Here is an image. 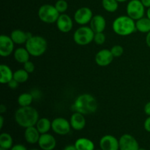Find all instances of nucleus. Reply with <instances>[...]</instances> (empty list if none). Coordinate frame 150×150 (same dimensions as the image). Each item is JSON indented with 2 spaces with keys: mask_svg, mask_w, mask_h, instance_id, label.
Segmentation results:
<instances>
[{
  "mask_svg": "<svg viewBox=\"0 0 150 150\" xmlns=\"http://www.w3.org/2000/svg\"><path fill=\"white\" fill-rule=\"evenodd\" d=\"M149 75H150V70H149Z\"/></svg>",
  "mask_w": 150,
  "mask_h": 150,
  "instance_id": "de8ad7c7",
  "label": "nucleus"
},
{
  "mask_svg": "<svg viewBox=\"0 0 150 150\" xmlns=\"http://www.w3.org/2000/svg\"><path fill=\"white\" fill-rule=\"evenodd\" d=\"M95 32L90 27L81 26L76 29L73 35V40L79 45H86L94 40Z\"/></svg>",
  "mask_w": 150,
  "mask_h": 150,
  "instance_id": "423d86ee",
  "label": "nucleus"
},
{
  "mask_svg": "<svg viewBox=\"0 0 150 150\" xmlns=\"http://www.w3.org/2000/svg\"><path fill=\"white\" fill-rule=\"evenodd\" d=\"M70 125L75 130H81L86 126V119L83 114L79 112H75L70 117Z\"/></svg>",
  "mask_w": 150,
  "mask_h": 150,
  "instance_id": "dca6fc26",
  "label": "nucleus"
},
{
  "mask_svg": "<svg viewBox=\"0 0 150 150\" xmlns=\"http://www.w3.org/2000/svg\"><path fill=\"white\" fill-rule=\"evenodd\" d=\"M100 147L102 150H120L119 140L115 136L105 135L100 140Z\"/></svg>",
  "mask_w": 150,
  "mask_h": 150,
  "instance_id": "f8f14e48",
  "label": "nucleus"
},
{
  "mask_svg": "<svg viewBox=\"0 0 150 150\" xmlns=\"http://www.w3.org/2000/svg\"><path fill=\"white\" fill-rule=\"evenodd\" d=\"M40 135L37 127L35 126H32V127H26L25 130L24 139L28 144H35L38 143Z\"/></svg>",
  "mask_w": 150,
  "mask_h": 150,
  "instance_id": "6ab92c4d",
  "label": "nucleus"
},
{
  "mask_svg": "<svg viewBox=\"0 0 150 150\" xmlns=\"http://www.w3.org/2000/svg\"><path fill=\"white\" fill-rule=\"evenodd\" d=\"M141 1L145 7H147V8L150 7V0H141Z\"/></svg>",
  "mask_w": 150,
  "mask_h": 150,
  "instance_id": "e433bc0d",
  "label": "nucleus"
},
{
  "mask_svg": "<svg viewBox=\"0 0 150 150\" xmlns=\"http://www.w3.org/2000/svg\"><path fill=\"white\" fill-rule=\"evenodd\" d=\"M32 35L30 32H25L21 29H15L10 34V38L16 44L26 43L28 39L32 38Z\"/></svg>",
  "mask_w": 150,
  "mask_h": 150,
  "instance_id": "a211bd4d",
  "label": "nucleus"
},
{
  "mask_svg": "<svg viewBox=\"0 0 150 150\" xmlns=\"http://www.w3.org/2000/svg\"><path fill=\"white\" fill-rule=\"evenodd\" d=\"M13 140L11 135L7 133H2L0 135V147L4 149H10L13 146Z\"/></svg>",
  "mask_w": 150,
  "mask_h": 150,
  "instance_id": "393cba45",
  "label": "nucleus"
},
{
  "mask_svg": "<svg viewBox=\"0 0 150 150\" xmlns=\"http://www.w3.org/2000/svg\"><path fill=\"white\" fill-rule=\"evenodd\" d=\"M144 127L146 131L150 133V116H149L145 120L144 123Z\"/></svg>",
  "mask_w": 150,
  "mask_h": 150,
  "instance_id": "72a5a7b5",
  "label": "nucleus"
},
{
  "mask_svg": "<svg viewBox=\"0 0 150 150\" xmlns=\"http://www.w3.org/2000/svg\"><path fill=\"white\" fill-rule=\"evenodd\" d=\"M63 150H77L75 145H67L64 148Z\"/></svg>",
  "mask_w": 150,
  "mask_h": 150,
  "instance_id": "4c0bfd02",
  "label": "nucleus"
},
{
  "mask_svg": "<svg viewBox=\"0 0 150 150\" xmlns=\"http://www.w3.org/2000/svg\"><path fill=\"white\" fill-rule=\"evenodd\" d=\"M18 83H19L18 82L16 81L15 79H12V80L10 81L7 84H8V86L10 88V89H16V88L18 86Z\"/></svg>",
  "mask_w": 150,
  "mask_h": 150,
  "instance_id": "473e14b6",
  "label": "nucleus"
},
{
  "mask_svg": "<svg viewBox=\"0 0 150 150\" xmlns=\"http://www.w3.org/2000/svg\"><path fill=\"white\" fill-rule=\"evenodd\" d=\"M10 150H27V149H26V147L24 145L18 144L13 145Z\"/></svg>",
  "mask_w": 150,
  "mask_h": 150,
  "instance_id": "f704fd0d",
  "label": "nucleus"
},
{
  "mask_svg": "<svg viewBox=\"0 0 150 150\" xmlns=\"http://www.w3.org/2000/svg\"><path fill=\"white\" fill-rule=\"evenodd\" d=\"M14 44L10 36L2 35L0 36V55L3 57H9L14 50Z\"/></svg>",
  "mask_w": 150,
  "mask_h": 150,
  "instance_id": "9b49d317",
  "label": "nucleus"
},
{
  "mask_svg": "<svg viewBox=\"0 0 150 150\" xmlns=\"http://www.w3.org/2000/svg\"><path fill=\"white\" fill-rule=\"evenodd\" d=\"M111 51L114 57H120L124 53V48L121 45H115L111 48Z\"/></svg>",
  "mask_w": 150,
  "mask_h": 150,
  "instance_id": "c756f323",
  "label": "nucleus"
},
{
  "mask_svg": "<svg viewBox=\"0 0 150 150\" xmlns=\"http://www.w3.org/2000/svg\"><path fill=\"white\" fill-rule=\"evenodd\" d=\"M106 26V21L103 16L101 15H96L92 17L90 21V28L95 33L103 32Z\"/></svg>",
  "mask_w": 150,
  "mask_h": 150,
  "instance_id": "f3484780",
  "label": "nucleus"
},
{
  "mask_svg": "<svg viewBox=\"0 0 150 150\" xmlns=\"http://www.w3.org/2000/svg\"><path fill=\"white\" fill-rule=\"evenodd\" d=\"M39 120L38 111L32 106L21 107L15 113V120L22 127H32L36 125Z\"/></svg>",
  "mask_w": 150,
  "mask_h": 150,
  "instance_id": "f257e3e1",
  "label": "nucleus"
},
{
  "mask_svg": "<svg viewBox=\"0 0 150 150\" xmlns=\"http://www.w3.org/2000/svg\"><path fill=\"white\" fill-rule=\"evenodd\" d=\"M13 79L18 82L19 83H25L29 79V73L24 69H19L13 73Z\"/></svg>",
  "mask_w": 150,
  "mask_h": 150,
  "instance_id": "cd10ccee",
  "label": "nucleus"
},
{
  "mask_svg": "<svg viewBox=\"0 0 150 150\" xmlns=\"http://www.w3.org/2000/svg\"><path fill=\"white\" fill-rule=\"evenodd\" d=\"M3 125H4V118L2 116H0V128H2Z\"/></svg>",
  "mask_w": 150,
  "mask_h": 150,
  "instance_id": "a19ab883",
  "label": "nucleus"
},
{
  "mask_svg": "<svg viewBox=\"0 0 150 150\" xmlns=\"http://www.w3.org/2000/svg\"><path fill=\"white\" fill-rule=\"evenodd\" d=\"M38 17L40 20L45 23H56L60 13L57 11L55 6L45 4L41 6L38 10Z\"/></svg>",
  "mask_w": 150,
  "mask_h": 150,
  "instance_id": "39448f33",
  "label": "nucleus"
},
{
  "mask_svg": "<svg viewBox=\"0 0 150 150\" xmlns=\"http://www.w3.org/2000/svg\"><path fill=\"white\" fill-rule=\"evenodd\" d=\"M6 110H7V108H6L5 105L1 104V105H0V113H1V114H3V113L5 112Z\"/></svg>",
  "mask_w": 150,
  "mask_h": 150,
  "instance_id": "ea45409f",
  "label": "nucleus"
},
{
  "mask_svg": "<svg viewBox=\"0 0 150 150\" xmlns=\"http://www.w3.org/2000/svg\"><path fill=\"white\" fill-rule=\"evenodd\" d=\"M146 16H147L148 18L150 19V7H149L146 10Z\"/></svg>",
  "mask_w": 150,
  "mask_h": 150,
  "instance_id": "79ce46f5",
  "label": "nucleus"
},
{
  "mask_svg": "<svg viewBox=\"0 0 150 150\" xmlns=\"http://www.w3.org/2000/svg\"><path fill=\"white\" fill-rule=\"evenodd\" d=\"M55 7L59 13H64L68 8V4L65 0H58L55 4Z\"/></svg>",
  "mask_w": 150,
  "mask_h": 150,
  "instance_id": "c85d7f7f",
  "label": "nucleus"
},
{
  "mask_svg": "<svg viewBox=\"0 0 150 150\" xmlns=\"http://www.w3.org/2000/svg\"><path fill=\"white\" fill-rule=\"evenodd\" d=\"M144 110V113L146 115L150 116V101L145 105Z\"/></svg>",
  "mask_w": 150,
  "mask_h": 150,
  "instance_id": "c9c22d12",
  "label": "nucleus"
},
{
  "mask_svg": "<svg viewBox=\"0 0 150 150\" xmlns=\"http://www.w3.org/2000/svg\"><path fill=\"white\" fill-rule=\"evenodd\" d=\"M117 1H118L119 3H121V2H125V1H128V0H117Z\"/></svg>",
  "mask_w": 150,
  "mask_h": 150,
  "instance_id": "37998d69",
  "label": "nucleus"
},
{
  "mask_svg": "<svg viewBox=\"0 0 150 150\" xmlns=\"http://www.w3.org/2000/svg\"><path fill=\"white\" fill-rule=\"evenodd\" d=\"M95 150H102V149H95Z\"/></svg>",
  "mask_w": 150,
  "mask_h": 150,
  "instance_id": "49530a36",
  "label": "nucleus"
},
{
  "mask_svg": "<svg viewBox=\"0 0 150 150\" xmlns=\"http://www.w3.org/2000/svg\"><path fill=\"white\" fill-rule=\"evenodd\" d=\"M34 97L31 93H22L18 98V103L21 107L29 106L33 101Z\"/></svg>",
  "mask_w": 150,
  "mask_h": 150,
  "instance_id": "a878e982",
  "label": "nucleus"
},
{
  "mask_svg": "<svg viewBox=\"0 0 150 150\" xmlns=\"http://www.w3.org/2000/svg\"><path fill=\"white\" fill-rule=\"evenodd\" d=\"M145 8L141 0H130L126 7L127 15L134 21H137L144 16Z\"/></svg>",
  "mask_w": 150,
  "mask_h": 150,
  "instance_id": "0eeeda50",
  "label": "nucleus"
},
{
  "mask_svg": "<svg viewBox=\"0 0 150 150\" xmlns=\"http://www.w3.org/2000/svg\"><path fill=\"white\" fill-rule=\"evenodd\" d=\"M71 128L70 122L62 117L56 118L51 122V129L56 134L59 136L67 135Z\"/></svg>",
  "mask_w": 150,
  "mask_h": 150,
  "instance_id": "6e6552de",
  "label": "nucleus"
},
{
  "mask_svg": "<svg viewBox=\"0 0 150 150\" xmlns=\"http://www.w3.org/2000/svg\"><path fill=\"white\" fill-rule=\"evenodd\" d=\"M136 30L142 33H149L150 32V19L147 17H143L136 22Z\"/></svg>",
  "mask_w": 150,
  "mask_h": 150,
  "instance_id": "5701e85b",
  "label": "nucleus"
},
{
  "mask_svg": "<svg viewBox=\"0 0 150 150\" xmlns=\"http://www.w3.org/2000/svg\"><path fill=\"white\" fill-rule=\"evenodd\" d=\"M94 41L97 45H103L105 42V35L103 32H98L95 33Z\"/></svg>",
  "mask_w": 150,
  "mask_h": 150,
  "instance_id": "7c9ffc66",
  "label": "nucleus"
},
{
  "mask_svg": "<svg viewBox=\"0 0 150 150\" xmlns=\"http://www.w3.org/2000/svg\"><path fill=\"white\" fill-rule=\"evenodd\" d=\"M114 58V57L111 54V50L102 49L97 53L95 56V62L98 65L105 67L109 65L112 62Z\"/></svg>",
  "mask_w": 150,
  "mask_h": 150,
  "instance_id": "4468645a",
  "label": "nucleus"
},
{
  "mask_svg": "<svg viewBox=\"0 0 150 150\" xmlns=\"http://www.w3.org/2000/svg\"><path fill=\"white\" fill-rule=\"evenodd\" d=\"M23 69L29 73H33L34 70H35V66L32 62L29 60V61H27L26 62H25L24 64H23Z\"/></svg>",
  "mask_w": 150,
  "mask_h": 150,
  "instance_id": "2f4dec72",
  "label": "nucleus"
},
{
  "mask_svg": "<svg viewBox=\"0 0 150 150\" xmlns=\"http://www.w3.org/2000/svg\"><path fill=\"white\" fill-rule=\"evenodd\" d=\"M146 45L150 48V32L149 33L146 34Z\"/></svg>",
  "mask_w": 150,
  "mask_h": 150,
  "instance_id": "58836bf2",
  "label": "nucleus"
},
{
  "mask_svg": "<svg viewBox=\"0 0 150 150\" xmlns=\"http://www.w3.org/2000/svg\"><path fill=\"white\" fill-rule=\"evenodd\" d=\"M120 150H138L139 149V142L135 137L130 134H123L119 139Z\"/></svg>",
  "mask_w": 150,
  "mask_h": 150,
  "instance_id": "9d476101",
  "label": "nucleus"
},
{
  "mask_svg": "<svg viewBox=\"0 0 150 150\" xmlns=\"http://www.w3.org/2000/svg\"><path fill=\"white\" fill-rule=\"evenodd\" d=\"M114 32L120 36H127L136 30V22L128 16H120L114 21L112 24Z\"/></svg>",
  "mask_w": 150,
  "mask_h": 150,
  "instance_id": "7ed1b4c3",
  "label": "nucleus"
},
{
  "mask_svg": "<svg viewBox=\"0 0 150 150\" xmlns=\"http://www.w3.org/2000/svg\"><path fill=\"white\" fill-rule=\"evenodd\" d=\"M14 58L16 62L21 64H24L27 61L29 60V51H27L26 48H18L14 51Z\"/></svg>",
  "mask_w": 150,
  "mask_h": 150,
  "instance_id": "4be33fe9",
  "label": "nucleus"
},
{
  "mask_svg": "<svg viewBox=\"0 0 150 150\" xmlns=\"http://www.w3.org/2000/svg\"><path fill=\"white\" fill-rule=\"evenodd\" d=\"M38 144L42 150H53L57 146V141L52 135L47 133L40 135Z\"/></svg>",
  "mask_w": 150,
  "mask_h": 150,
  "instance_id": "2eb2a0df",
  "label": "nucleus"
},
{
  "mask_svg": "<svg viewBox=\"0 0 150 150\" xmlns=\"http://www.w3.org/2000/svg\"><path fill=\"white\" fill-rule=\"evenodd\" d=\"M0 73H1V77H0V82L2 84L8 83L12 79H13V73L10 67H8L6 64H1L0 65Z\"/></svg>",
  "mask_w": 150,
  "mask_h": 150,
  "instance_id": "412c9836",
  "label": "nucleus"
},
{
  "mask_svg": "<svg viewBox=\"0 0 150 150\" xmlns=\"http://www.w3.org/2000/svg\"><path fill=\"white\" fill-rule=\"evenodd\" d=\"M26 48L33 57H40L46 51L48 43L46 40L41 36H32L26 41Z\"/></svg>",
  "mask_w": 150,
  "mask_h": 150,
  "instance_id": "20e7f679",
  "label": "nucleus"
},
{
  "mask_svg": "<svg viewBox=\"0 0 150 150\" xmlns=\"http://www.w3.org/2000/svg\"><path fill=\"white\" fill-rule=\"evenodd\" d=\"M73 108L76 112H79L83 115L92 114L98 109V101L92 95L82 94L75 100Z\"/></svg>",
  "mask_w": 150,
  "mask_h": 150,
  "instance_id": "f03ea898",
  "label": "nucleus"
},
{
  "mask_svg": "<svg viewBox=\"0 0 150 150\" xmlns=\"http://www.w3.org/2000/svg\"><path fill=\"white\" fill-rule=\"evenodd\" d=\"M102 5L105 11L114 13L118 9L119 2L117 0H102Z\"/></svg>",
  "mask_w": 150,
  "mask_h": 150,
  "instance_id": "bb28decb",
  "label": "nucleus"
},
{
  "mask_svg": "<svg viewBox=\"0 0 150 150\" xmlns=\"http://www.w3.org/2000/svg\"><path fill=\"white\" fill-rule=\"evenodd\" d=\"M138 150H146V149H145L144 148H139V149Z\"/></svg>",
  "mask_w": 150,
  "mask_h": 150,
  "instance_id": "c03bdc74",
  "label": "nucleus"
},
{
  "mask_svg": "<svg viewBox=\"0 0 150 150\" xmlns=\"http://www.w3.org/2000/svg\"><path fill=\"white\" fill-rule=\"evenodd\" d=\"M35 127L40 134L47 133L51 129V122L48 119L43 117L38 120Z\"/></svg>",
  "mask_w": 150,
  "mask_h": 150,
  "instance_id": "b1692460",
  "label": "nucleus"
},
{
  "mask_svg": "<svg viewBox=\"0 0 150 150\" xmlns=\"http://www.w3.org/2000/svg\"><path fill=\"white\" fill-rule=\"evenodd\" d=\"M30 150H42V149H30Z\"/></svg>",
  "mask_w": 150,
  "mask_h": 150,
  "instance_id": "a18cd8bd",
  "label": "nucleus"
},
{
  "mask_svg": "<svg viewBox=\"0 0 150 150\" xmlns=\"http://www.w3.org/2000/svg\"><path fill=\"white\" fill-rule=\"evenodd\" d=\"M74 145L77 150H95V144L87 138H79Z\"/></svg>",
  "mask_w": 150,
  "mask_h": 150,
  "instance_id": "aec40b11",
  "label": "nucleus"
},
{
  "mask_svg": "<svg viewBox=\"0 0 150 150\" xmlns=\"http://www.w3.org/2000/svg\"><path fill=\"white\" fill-rule=\"evenodd\" d=\"M56 23L59 30L63 33H67L70 32L73 26V20L68 15L65 13L60 14Z\"/></svg>",
  "mask_w": 150,
  "mask_h": 150,
  "instance_id": "ddd939ff",
  "label": "nucleus"
},
{
  "mask_svg": "<svg viewBox=\"0 0 150 150\" xmlns=\"http://www.w3.org/2000/svg\"><path fill=\"white\" fill-rule=\"evenodd\" d=\"M93 17V13L90 8L86 7L78 9L74 14V20L78 24L86 25L90 23Z\"/></svg>",
  "mask_w": 150,
  "mask_h": 150,
  "instance_id": "1a4fd4ad",
  "label": "nucleus"
}]
</instances>
